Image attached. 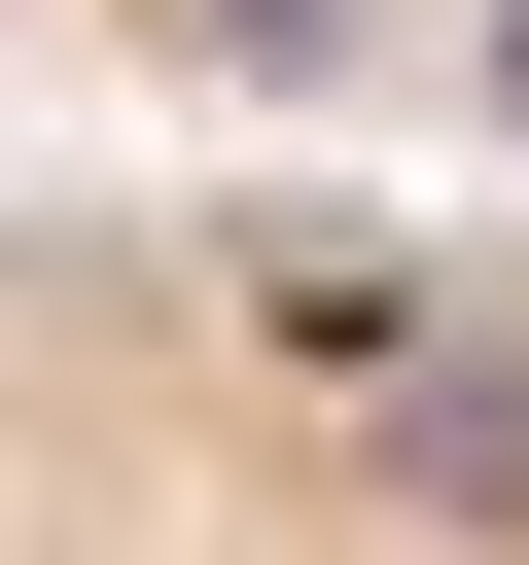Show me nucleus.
Wrapping results in <instances>:
<instances>
[{
  "instance_id": "nucleus-1",
  "label": "nucleus",
  "mask_w": 529,
  "mask_h": 565,
  "mask_svg": "<svg viewBox=\"0 0 529 565\" xmlns=\"http://www.w3.org/2000/svg\"><path fill=\"white\" fill-rule=\"evenodd\" d=\"M0 565H529V247L353 177L0 212Z\"/></svg>"
}]
</instances>
